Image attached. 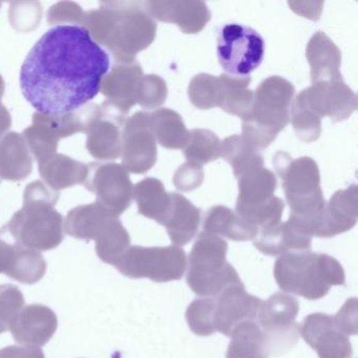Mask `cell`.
Returning <instances> with one entry per match:
<instances>
[{
	"mask_svg": "<svg viewBox=\"0 0 358 358\" xmlns=\"http://www.w3.org/2000/svg\"><path fill=\"white\" fill-rule=\"evenodd\" d=\"M110 56L83 26L53 27L20 70L27 101L43 115H64L90 103L110 71Z\"/></svg>",
	"mask_w": 358,
	"mask_h": 358,
	"instance_id": "cell-1",
	"label": "cell"
},
{
	"mask_svg": "<svg viewBox=\"0 0 358 358\" xmlns=\"http://www.w3.org/2000/svg\"><path fill=\"white\" fill-rule=\"evenodd\" d=\"M273 165L282 181L291 213L288 222L306 236L320 238L326 201L320 188L317 164L311 158L292 160L278 152Z\"/></svg>",
	"mask_w": 358,
	"mask_h": 358,
	"instance_id": "cell-2",
	"label": "cell"
},
{
	"mask_svg": "<svg viewBox=\"0 0 358 358\" xmlns=\"http://www.w3.org/2000/svg\"><path fill=\"white\" fill-rule=\"evenodd\" d=\"M274 278L282 291L314 301L326 296L332 286L345 284L341 263L322 253L290 252L274 265Z\"/></svg>",
	"mask_w": 358,
	"mask_h": 358,
	"instance_id": "cell-3",
	"label": "cell"
},
{
	"mask_svg": "<svg viewBox=\"0 0 358 358\" xmlns=\"http://www.w3.org/2000/svg\"><path fill=\"white\" fill-rule=\"evenodd\" d=\"M295 90L292 83L271 76L257 87L252 108L243 119V136L253 148L263 150L290 121V108Z\"/></svg>",
	"mask_w": 358,
	"mask_h": 358,
	"instance_id": "cell-4",
	"label": "cell"
},
{
	"mask_svg": "<svg viewBox=\"0 0 358 358\" xmlns=\"http://www.w3.org/2000/svg\"><path fill=\"white\" fill-rule=\"evenodd\" d=\"M228 245L220 236L202 232L189 255L187 282L200 296L217 297L231 285L242 282L238 272L226 261Z\"/></svg>",
	"mask_w": 358,
	"mask_h": 358,
	"instance_id": "cell-5",
	"label": "cell"
},
{
	"mask_svg": "<svg viewBox=\"0 0 358 358\" xmlns=\"http://www.w3.org/2000/svg\"><path fill=\"white\" fill-rule=\"evenodd\" d=\"M108 7L114 13L112 33L106 49L112 52L117 62H135L138 53L155 41L157 24L146 11L143 3L110 1Z\"/></svg>",
	"mask_w": 358,
	"mask_h": 358,
	"instance_id": "cell-6",
	"label": "cell"
},
{
	"mask_svg": "<svg viewBox=\"0 0 358 358\" xmlns=\"http://www.w3.org/2000/svg\"><path fill=\"white\" fill-rule=\"evenodd\" d=\"M0 231L8 232L22 248L52 250L64 241V217L51 205L24 203Z\"/></svg>",
	"mask_w": 358,
	"mask_h": 358,
	"instance_id": "cell-7",
	"label": "cell"
},
{
	"mask_svg": "<svg viewBox=\"0 0 358 358\" xmlns=\"http://www.w3.org/2000/svg\"><path fill=\"white\" fill-rule=\"evenodd\" d=\"M276 184L275 176L265 167L241 177L236 215L259 230L280 223L284 202L274 196Z\"/></svg>",
	"mask_w": 358,
	"mask_h": 358,
	"instance_id": "cell-8",
	"label": "cell"
},
{
	"mask_svg": "<svg viewBox=\"0 0 358 358\" xmlns=\"http://www.w3.org/2000/svg\"><path fill=\"white\" fill-rule=\"evenodd\" d=\"M115 267L129 278H146L152 282H167L181 280L187 259L185 251L178 246H131Z\"/></svg>",
	"mask_w": 358,
	"mask_h": 358,
	"instance_id": "cell-9",
	"label": "cell"
},
{
	"mask_svg": "<svg viewBox=\"0 0 358 358\" xmlns=\"http://www.w3.org/2000/svg\"><path fill=\"white\" fill-rule=\"evenodd\" d=\"M217 59L226 75L250 77L265 55V41L257 31L240 24H226L217 36Z\"/></svg>",
	"mask_w": 358,
	"mask_h": 358,
	"instance_id": "cell-10",
	"label": "cell"
},
{
	"mask_svg": "<svg viewBox=\"0 0 358 358\" xmlns=\"http://www.w3.org/2000/svg\"><path fill=\"white\" fill-rule=\"evenodd\" d=\"M299 311V301L286 293H274L262 303L257 312V324L268 337L271 355H282L297 343L299 324L295 320Z\"/></svg>",
	"mask_w": 358,
	"mask_h": 358,
	"instance_id": "cell-11",
	"label": "cell"
},
{
	"mask_svg": "<svg viewBox=\"0 0 358 358\" xmlns=\"http://www.w3.org/2000/svg\"><path fill=\"white\" fill-rule=\"evenodd\" d=\"M85 188L96 194V203L110 217H120L131 203L134 186L129 171L117 163H91Z\"/></svg>",
	"mask_w": 358,
	"mask_h": 358,
	"instance_id": "cell-12",
	"label": "cell"
},
{
	"mask_svg": "<svg viewBox=\"0 0 358 358\" xmlns=\"http://www.w3.org/2000/svg\"><path fill=\"white\" fill-rule=\"evenodd\" d=\"M143 71L137 62H117L102 79L100 92L106 100L102 116L125 122V117L137 104L138 90Z\"/></svg>",
	"mask_w": 358,
	"mask_h": 358,
	"instance_id": "cell-13",
	"label": "cell"
},
{
	"mask_svg": "<svg viewBox=\"0 0 358 358\" xmlns=\"http://www.w3.org/2000/svg\"><path fill=\"white\" fill-rule=\"evenodd\" d=\"M157 141L150 127V115L138 112L127 119L121 138L122 166L129 173H144L157 161Z\"/></svg>",
	"mask_w": 358,
	"mask_h": 358,
	"instance_id": "cell-14",
	"label": "cell"
},
{
	"mask_svg": "<svg viewBox=\"0 0 358 358\" xmlns=\"http://www.w3.org/2000/svg\"><path fill=\"white\" fill-rule=\"evenodd\" d=\"M297 98L320 119L329 117L335 122L345 120L357 108V97L343 80L312 85Z\"/></svg>",
	"mask_w": 358,
	"mask_h": 358,
	"instance_id": "cell-15",
	"label": "cell"
},
{
	"mask_svg": "<svg viewBox=\"0 0 358 358\" xmlns=\"http://www.w3.org/2000/svg\"><path fill=\"white\" fill-rule=\"evenodd\" d=\"M215 299L213 327L215 332L230 336L234 327L247 320H257L262 301L247 293L243 282L231 285L220 293Z\"/></svg>",
	"mask_w": 358,
	"mask_h": 358,
	"instance_id": "cell-16",
	"label": "cell"
},
{
	"mask_svg": "<svg viewBox=\"0 0 358 358\" xmlns=\"http://www.w3.org/2000/svg\"><path fill=\"white\" fill-rule=\"evenodd\" d=\"M299 334L320 358H351L353 350L347 335L335 326L333 316L313 313L299 324Z\"/></svg>",
	"mask_w": 358,
	"mask_h": 358,
	"instance_id": "cell-17",
	"label": "cell"
},
{
	"mask_svg": "<svg viewBox=\"0 0 358 358\" xmlns=\"http://www.w3.org/2000/svg\"><path fill=\"white\" fill-rule=\"evenodd\" d=\"M57 328L55 312L47 306L33 303L20 310L10 330L16 343L41 347L49 343Z\"/></svg>",
	"mask_w": 358,
	"mask_h": 358,
	"instance_id": "cell-18",
	"label": "cell"
},
{
	"mask_svg": "<svg viewBox=\"0 0 358 358\" xmlns=\"http://www.w3.org/2000/svg\"><path fill=\"white\" fill-rule=\"evenodd\" d=\"M143 5L152 18L176 24L187 34L200 32L210 20V11L202 1H145Z\"/></svg>",
	"mask_w": 358,
	"mask_h": 358,
	"instance_id": "cell-19",
	"label": "cell"
},
{
	"mask_svg": "<svg viewBox=\"0 0 358 358\" xmlns=\"http://www.w3.org/2000/svg\"><path fill=\"white\" fill-rule=\"evenodd\" d=\"M307 60L311 68L312 85L343 80L341 52L324 33H315L310 39Z\"/></svg>",
	"mask_w": 358,
	"mask_h": 358,
	"instance_id": "cell-20",
	"label": "cell"
},
{
	"mask_svg": "<svg viewBox=\"0 0 358 358\" xmlns=\"http://www.w3.org/2000/svg\"><path fill=\"white\" fill-rule=\"evenodd\" d=\"M262 253L278 257L290 252L311 251V238L301 234L288 221L259 230L253 242Z\"/></svg>",
	"mask_w": 358,
	"mask_h": 358,
	"instance_id": "cell-21",
	"label": "cell"
},
{
	"mask_svg": "<svg viewBox=\"0 0 358 358\" xmlns=\"http://www.w3.org/2000/svg\"><path fill=\"white\" fill-rule=\"evenodd\" d=\"M101 118V108L90 102L78 110L64 115H43L35 113L33 123L43 125L58 139L70 137L77 133H89Z\"/></svg>",
	"mask_w": 358,
	"mask_h": 358,
	"instance_id": "cell-22",
	"label": "cell"
},
{
	"mask_svg": "<svg viewBox=\"0 0 358 358\" xmlns=\"http://www.w3.org/2000/svg\"><path fill=\"white\" fill-rule=\"evenodd\" d=\"M357 186L339 190L324 208L320 238H331L352 229L357 222Z\"/></svg>",
	"mask_w": 358,
	"mask_h": 358,
	"instance_id": "cell-23",
	"label": "cell"
},
{
	"mask_svg": "<svg viewBox=\"0 0 358 358\" xmlns=\"http://www.w3.org/2000/svg\"><path fill=\"white\" fill-rule=\"evenodd\" d=\"M33 159L22 134H6L0 140V178L20 182L32 173Z\"/></svg>",
	"mask_w": 358,
	"mask_h": 358,
	"instance_id": "cell-24",
	"label": "cell"
},
{
	"mask_svg": "<svg viewBox=\"0 0 358 358\" xmlns=\"http://www.w3.org/2000/svg\"><path fill=\"white\" fill-rule=\"evenodd\" d=\"M38 167L43 182L55 192L85 184L89 173L87 164L62 154L39 161Z\"/></svg>",
	"mask_w": 358,
	"mask_h": 358,
	"instance_id": "cell-25",
	"label": "cell"
},
{
	"mask_svg": "<svg viewBox=\"0 0 358 358\" xmlns=\"http://www.w3.org/2000/svg\"><path fill=\"white\" fill-rule=\"evenodd\" d=\"M201 210L185 196L171 192V207L163 225L166 227L173 244L184 246L198 234Z\"/></svg>",
	"mask_w": 358,
	"mask_h": 358,
	"instance_id": "cell-26",
	"label": "cell"
},
{
	"mask_svg": "<svg viewBox=\"0 0 358 358\" xmlns=\"http://www.w3.org/2000/svg\"><path fill=\"white\" fill-rule=\"evenodd\" d=\"M226 358H268L271 356L268 337L255 320L234 327Z\"/></svg>",
	"mask_w": 358,
	"mask_h": 358,
	"instance_id": "cell-27",
	"label": "cell"
},
{
	"mask_svg": "<svg viewBox=\"0 0 358 358\" xmlns=\"http://www.w3.org/2000/svg\"><path fill=\"white\" fill-rule=\"evenodd\" d=\"M204 232L224 236L236 242L255 240L259 229L241 219L236 213L225 206L213 207L205 215L203 222Z\"/></svg>",
	"mask_w": 358,
	"mask_h": 358,
	"instance_id": "cell-28",
	"label": "cell"
},
{
	"mask_svg": "<svg viewBox=\"0 0 358 358\" xmlns=\"http://www.w3.org/2000/svg\"><path fill=\"white\" fill-rule=\"evenodd\" d=\"M133 198L140 215L163 225L171 207V194L165 190L162 182L146 178L134 187Z\"/></svg>",
	"mask_w": 358,
	"mask_h": 358,
	"instance_id": "cell-29",
	"label": "cell"
},
{
	"mask_svg": "<svg viewBox=\"0 0 358 358\" xmlns=\"http://www.w3.org/2000/svg\"><path fill=\"white\" fill-rule=\"evenodd\" d=\"M121 127L122 124L104 118L94 125L93 129L87 133V152L92 157L101 161L116 160L121 156Z\"/></svg>",
	"mask_w": 358,
	"mask_h": 358,
	"instance_id": "cell-30",
	"label": "cell"
},
{
	"mask_svg": "<svg viewBox=\"0 0 358 358\" xmlns=\"http://www.w3.org/2000/svg\"><path fill=\"white\" fill-rule=\"evenodd\" d=\"M110 215L97 203L75 207L66 215L64 231L77 240H95Z\"/></svg>",
	"mask_w": 358,
	"mask_h": 358,
	"instance_id": "cell-31",
	"label": "cell"
},
{
	"mask_svg": "<svg viewBox=\"0 0 358 358\" xmlns=\"http://www.w3.org/2000/svg\"><path fill=\"white\" fill-rule=\"evenodd\" d=\"M150 119L156 141L163 148L180 150L187 143L189 131L178 113L169 108H161L150 115Z\"/></svg>",
	"mask_w": 358,
	"mask_h": 358,
	"instance_id": "cell-32",
	"label": "cell"
},
{
	"mask_svg": "<svg viewBox=\"0 0 358 358\" xmlns=\"http://www.w3.org/2000/svg\"><path fill=\"white\" fill-rule=\"evenodd\" d=\"M96 241V252L104 263L116 265L131 247V238L120 221L110 217L104 224Z\"/></svg>",
	"mask_w": 358,
	"mask_h": 358,
	"instance_id": "cell-33",
	"label": "cell"
},
{
	"mask_svg": "<svg viewBox=\"0 0 358 358\" xmlns=\"http://www.w3.org/2000/svg\"><path fill=\"white\" fill-rule=\"evenodd\" d=\"M222 157L231 165L234 176H243L264 167L263 157L242 136H231L222 142Z\"/></svg>",
	"mask_w": 358,
	"mask_h": 358,
	"instance_id": "cell-34",
	"label": "cell"
},
{
	"mask_svg": "<svg viewBox=\"0 0 358 358\" xmlns=\"http://www.w3.org/2000/svg\"><path fill=\"white\" fill-rule=\"evenodd\" d=\"M223 83L224 94L220 108L231 115L245 119L252 108L255 93L247 89L251 83L250 77L238 78L229 75L220 76Z\"/></svg>",
	"mask_w": 358,
	"mask_h": 358,
	"instance_id": "cell-35",
	"label": "cell"
},
{
	"mask_svg": "<svg viewBox=\"0 0 358 358\" xmlns=\"http://www.w3.org/2000/svg\"><path fill=\"white\" fill-rule=\"evenodd\" d=\"M183 150L188 162L202 166L222 156V142L213 131L192 129Z\"/></svg>",
	"mask_w": 358,
	"mask_h": 358,
	"instance_id": "cell-36",
	"label": "cell"
},
{
	"mask_svg": "<svg viewBox=\"0 0 358 358\" xmlns=\"http://www.w3.org/2000/svg\"><path fill=\"white\" fill-rule=\"evenodd\" d=\"M17 245V244H16ZM47 262L41 252L17 245L15 257L7 276L22 284H35L45 276Z\"/></svg>",
	"mask_w": 358,
	"mask_h": 358,
	"instance_id": "cell-37",
	"label": "cell"
},
{
	"mask_svg": "<svg viewBox=\"0 0 358 358\" xmlns=\"http://www.w3.org/2000/svg\"><path fill=\"white\" fill-rule=\"evenodd\" d=\"M224 87L221 78L213 75H196L188 87L190 101L200 110H209L221 106Z\"/></svg>",
	"mask_w": 358,
	"mask_h": 358,
	"instance_id": "cell-38",
	"label": "cell"
},
{
	"mask_svg": "<svg viewBox=\"0 0 358 358\" xmlns=\"http://www.w3.org/2000/svg\"><path fill=\"white\" fill-rule=\"evenodd\" d=\"M290 118L293 129L299 139L308 143L318 139L322 133V119L297 97L291 104Z\"/></svg>",
	"mask_w": 358,
	"mask_h": 358,
	"instance_id": "cell-39",
	"label": "cell"
},
{
	"mask_svg": "<svg viewBox=\"0 0 358 358\" xmlns=\"http://www.w3.org/2000/svg\"><path fill=\"white\" fill-rule=\"evenodd\" d=\"M215 299L213 297L196 299L186 310L188 326L194 334L209 336L215 332L213 327Z\"/></svg>",
	"mask_w": 358,
	"mask_h": 358,
	"instance_id": "cell-40",
	"label": "cell"
},
{
	"mask_svg": "<svg viewBox=\"0 0 358 358\" xmlns=\"http://www.w3.org/2000/svg\"><path fill=\"white\" fill-rule=\"evenodd\" d=\"M22 135L26 140L31 155L38 162L57 154L59 139L43 125L33 123L30 127L24 129Z\"/></svg>",
	"mask_w": 358,
	"mask_h": 358,
	"instance_id": "cell-41",
	"label": "cell"
},
{
	"mask_svg": "<svg viewBox=\"0 0 358 358\" xmlns=\"http://www.w3.org/2000/svg\"><path fill=\"white\" fill-rule=\"evenodd\" d=\"M24 306V294L18 287L10 284L0 286V334L10 330Z\"/></svg>",
	"mask_w": 358,
	"mask_h": 358,
	"instance_id": "cell-42",
	"label": "cell"
},
{
	"mask_svg": "<svg viewBox=\"0 0 358 358\" xmlns=\"http://www.w3.org/2000/svg\"><path fill=\"white\" fill-rule=\"evenodd\" d=\"M166 97V83L160 76L143 75L138 90L137 103L145 110H154L162 106Z\"/></svg>",
	"mask_w": 358,
	"mask_h": 358,
	"instance_id": "cell-43",
	"label": "cell"
},
{
	"mask_svg": "<svg viewBox=\"0 0 358 358\" xmlns=\"http://www.w3.org/2000/svg\"><path fill=\"white\" fill-rule=\"evenodd\" d=\"M43 15L41 3L36 1L13 3L9 10L10 22L20 32H29L38 26Z\"/></svg>",
	"mask_w": 358,
	"mask_h": 358,
	"instance_id": "cell-44",
	"label": "cell"
},
{
	"mask_svg": "<svg viewBox=\"0 0 358 358\" xmlns=\"http://www.w3.org/2000/svg\"><path fill=\"white\" fill-rule=\"evenodd\" d=\"M85 12L80 6L71 1L55 3L48 11L50 26H83Z\"/></svg>",
	"mask_w": 358,
	"mask_h": 358,
	"instance_id": "cell-45",
	"label": "cell"
},
{
	"mask_svg": "<svg viewBox=\"0 0 358 358\" xmlns=\"http://www.w3.org/2000/svg\"><path fill=\"white\" fill-rule=\"evenodd\" d=\"M203 177L202 166L187 162L179 167L173 178V183L178 189L189 192L202 184Z\"/></svg>",
	"mask_w": 358,
	"mask_h": 358,
	"instance_id": "cell-46",
	"label": "cell"
},
{
	"mask_svg": "<svg viewBox=\"0 0 358 358\" xmlns=\"http://www.w3.org/2000/svg\"><path fill=\"white\" fill-rule=\"evenodd\" d=\"M59 200V192L52 189L43 181H34L24 189V203H36L55 206Z\"/></svg>",
	"mask_w": 358,
	"mask_h": 358,
	"instance_id": "cell-47",
	"label": "cell"
},
{
	"mask_svg": "<svg viewBox=\"0 0 358 358\" xmlns=\"http://www.w3.org/2000/svg\"><path fill=\"white\" fill-rule=\"evenodd\" d=\"M335 326L341 332L347 335L357 333V299L355 297L348 299L338 313L333 316Z\"/></svg>",
	"mask_w": 358,
	"mask_h": 358,
	"instance_id": "cell-48",
	"label": "cell"
},
{
	"mask_svg": "<svg viewBox=\"0 0 358 358\" xmlns=\"http://www.w3.org/2000/svg\"><path fill=\"white\" fill-rule=\"evenodd\" d=\"M0 358H45L43 350L34 345H8L0 349Z\"/></svg>",
	"mask_w": 358,
	"mask_h": 358,
	"instance_id": "cell-49",
	"label": "cell"
},
{
	"mask_svg": "<svg viewBox=\"0 0 358 358\" xmlns=\"http://www.w3.org/2000/svg\"><path fill=\"white\" fill-rule=\"evenodd\" d=\"M17 245L9 244L0 238V273L7 275L15 257Z\"/></svg>",
	"mask_w": 358,
	"mask_h": 358,
	"instance_id": "cell-50",
	"label": "cell"
},
{
	"mask_svg": "<svg viewBox=\"0 0 358 358\" xmlns=\"http://www.w3.org/2000/svg\"><path fill=\"white\" fill-rule=\"evenodd\" d=\"M11 115L7 108L0 103V140L3 139L10 127H11Z\"/></svg>",
	"mask_w": 358,
	"mask_h": 358,
	"instance_id": "cell-51",
	"label": "cell"
},
{
	"mask_svg": "<svg viewBox=\"0 0 358 358\" xmlns=\"http://www.w3.org/2000/svg\"><path fill=\"white\" fill-rule=\"evenodd\" d=\"M5 81L3 77L0 75V100L3 99V94H5Z\"/></svg>",
	"mask_w": 358,
	"mask_h": 358,
	"instance_id": "cell-52",
	"label": "cell"
},
{
	"mask_svg": "<svg viewBox=\"0 0 358 358\" xmlns=\"http://www.w3.org/2000/svg\"><path fill=\"white\" fill-rule=\"evenodd\" d=\"M0 7H1V5H0Z\"/></svg>",
	"mask_w": 358,
	"mask_h": 358,
	"instance_id": "cell-53",
	"label": "cell"
}]
</instances>
